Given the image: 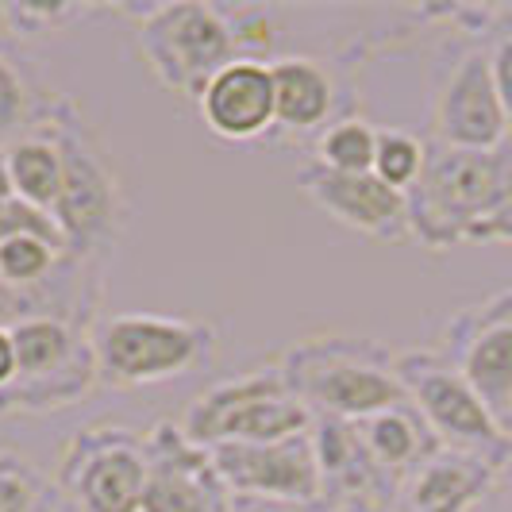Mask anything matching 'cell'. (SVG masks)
Returning a JSON list of instances; mask_svg holds the SVG:
<instances>
[{
	"instance_id": "cell-1",
	"label": "cell",
	"mask_w": 512,
	"mask_h": 512,
	"mask_svg": "<svg viewBox=\"0 0 512 512\" xmlns=\"http://www.w3.org/2000/svg\"><path fill=\"white\" fill-rule=\"evenodd\" d=\"M289 393L312 416L359 424L409 401L397 378V351L359 335H312L278 359Z\"/></svg>"
},
{
	"instance_id": "cell-2",
	"label": "cell",
	"mask_w": 512,
	"mask_h": 512,
	"mask_svg": "<svg viewBox=\"0 0 512 512\" xmlns=\"http://www.w3.org/2000/svg\"><path fill=\"white\" fill-rule=\"evenodd\" d=\"M35 124L51 135L62 154V197L51 216L66 239V255L70 262L108 255L124 228V189L97 147V135L70 101H51L43 112H35Z\"/></svg>"
},
{
	"instance_id": "cell-3",
	"label": "cell",
	"mask_w": 512,
	"mask_h": 512,
	"mask_svg": "<svg viewBox=\"0 0 512 512\" xmlns=\"http://www.w3.org/2000/svg\"><path fill=\"white\" fill-rule=\"evenodd\" d=\"M412 239L428 251H451L489 212L512 201V139L501 151H451L428 143L424 170L409 193Z\"/></svg>"
},
{
	"instance_id": "cell-4",
	"label": "cell",
	"mask_w": 512,
	"mask_h": 512,
	"mask_svg": "<svg viewBox=\"0 0 512 512\" xmlns=\"http://www.w3.org/2000/svg\"><path fill=\"white\" fill-rule=\"evenodd\" d=\"M16 347V378L0 389V416H47L81 405L97 385L93 335L70 316H24L8 324Z\"/></svg>"
},
{
	"instance_id": "cell-5",
	"label": "cell",
	"mask_w": 512,
	"mask_h": 512,
	"mask_svg": "<svg viewBox=\"0 0 512 512\" xmlns=\"http://www.w3.org/2000/svg\"><path fill=\"white\" fill-rule=\"evenodd\" d=\"M135 20V39L143 62L166 93L201 101L208 81L239 58L231 24L220 4L174 0V4H139L124 8Z\"/></svg>"
},
{
	"instance_id": "cell-6",
	"label": "cell",
	"mask_w": 512,
	"mask_h": 512,
	"mask_svg": "<svg viewBox=\"0 0 512 512\" xmlns=\"http://www.w3.org/2000/svg\"><path fill=\"white\" fill-rule=\"evenodd\" d=\"M93 351L104 389H143L174 382L216 351V328L158 312H116L93 328Z\"/></svg>"
},
{
	"instance_id": "cell-7",
	"label": "cell",
	"mask_w": 512,
	"mask_h": 512,
	"mask_svg": "<svg viewBox=\"0 0 512 512\" xmlns=\"http://www.w3.org/2000/svg\"><path fill=\"white\" fill-rule=\"evenodd\" d=\"M397 378L409 393V405L424 416L443 451L486 459L501 474L512 466V432L482 405V397L443 359L439 347L397 351Z\"/></svg>"
},
{
	"instance_id": "cell-8",
	"label": "cell",
	"mask_w": 512,
	"mask_h": 512,
	"mask_svg": "<svg viewBox=\"0 0 512 512\" xmlns=\"http://www.w3.org/2000/svg\"><path fill=\"white\" fill-rule=\"evenodd\" d=\"M147 478V436L120 424H93L77 432L58 462V493L77 512H143Z\"/></svg>"
},
{
	"instance_id": "cell-9",
	"label": "cell",
	"mask_w": 512,
	"mask_h": 512,
	"mask_svg": "<svg viewBox=\"0 0 512 512\" xmlns=\"http://www.w3.org/2000/svg\"><path fill=\"white\" fill-rule=\"evenodd\" d=\"M208 455L231 501L316 509L324 497L312 432L282 443H220Z\"/></svg>"
},
{
	"instance_id": "cell-10",
	"label": "cell",
	"mask_w": 512,
	"mask_h": 512,
	"mask_svg": "<svg viewBox=\"0 0 512 512\" xmlns=\"http://www.w3.org/2000/svg\"><path fill=\"white\" fill-rule=\"evenodd\" d=\"M443 359L459 370L505 428L512 424V289L459 308L439 343Z\"/></svg>"
},
{
	"instance_id": "cell-11",
	"label": "cell",
	"mask_w": 512,
	"mask_h": 512,
	"mask_svg": "<svg viewBox=\"0 0 512 512\" xmlns=\"http://www.w3.org/2000/svg\"><path fill=\"white\" fill-rule=\"evenodd\" d=\"M512 139L509 116L501 108L489 47L462 51L443 77L432 104V143L451 151H501Z\"/></svg>"
},
{
	"instance_id": "cell-12",
	"label": "cell",
	"mask_w": 512,
	"mask_h": 512,
	"mask_svg": "<svg viewBox=\"0 0 512 512\" xmlns=\"http://www.w3.org/2000/svg\"><path fill=\"white\" fill-rule=\"evenodd\" d=\"M297 189L328 220L359 235L382 239V243L412 239L409 197L401 189H389L378 174H335L312 158L297 170Z\"/></svg>"
},
{
	"instance_id": "cell-13",
	"label": "cell",
	"mask_w": 512,
	"mask_h": 512,
	"mask_svg": "<svg viewBox=\"0 0 512 512\" xmlns=\"http://www.w3.org/2000/svg\"><path fill=\"white\" fill-rule=\"evenodd\" d=\"M151 478L143 493V512H231V497L216 478L205 447L181 432V424L162 420L147 436Z\"/></svg>"
},
{
	"instance_id": "cell-14",
	"label": "cell",
	"mask_w": 512,
	"mask_h": 512,
	"mask_svg": "<svg viewBox=\"0 0 512 512\" xmlns=\"http://www.w3.org/2000/svg\"><path fill=\"white\" fill-rule=\"evenodd\" d=\"M201 120L212 135L247 143L274 128V74L270 62L235 58L201 93Z\"/></svg>"
},
{
	"instance_id": "cell-15",
	"label": "cell",
	"mask_w": 512,
	"mask_h": 512,
	"mask_svg": "<svg viewBox=\"0 0 512 512\" xmlns=\"http://www.w3.org/2000/svg\"><path fill=\"white\" fill-rule=\"evenodd\" d=\"M501 470L486 459L462 455V451H439L412 470L397 489V512H470L489 489L497 486Z\"/></svg>"
},
{
	"instance_id": "cell-16",
	"label": "cell",
	"mask_w": 512,
	"mask_h": 512,
	"mask_svg": "<svg viewBox=\"0 0 512 512\" xmlns=\"http://www.w3.org/2000/svg\"><path fill=\"white\" fill-rule=\"evenodd\" d=\"M270 74H274V128L289 135H320L324 128H332L339 85L320 58L282 54L270 62Z\"/></svg>"
},
{
	"instance_id": "cell-17",
	"label": "cell",
	"mask_w": 512,
	"mask_h": 512,
	"mask_svg": "<svg viewBox=\"0 0 512 512\" xmlns=\"http://www.w3.org/2000/svg\"><path fill=\"white\" fill-rule=\"evenodd\" d=\"M278 389H289L278 362L239 370V374H231L224 382H212L208 389H201L193 397V405H189L185 420H181V432L193 439L197 447H205V451L208 447H220V443H228L235 420L251 409L255 401L278 393Z\"/></svg>"
},
{
	"instance_id": "cell-18",
	"label": "cell",
	"mask_w": 512,
	"mask_h": 512,
	"mask_svg": "<svg viewBox=\"0 0 512 512\" xmlns=\"http://www.w3.org/2000/svg\"><path fill=\"white\" fill-rule=\"evenodd\" d=\"M366 455L374 459V466L382 470L393 486L401 489V482L409 478L412 470H420L424 462L439 455V439L432 436V428L424 424V416L412 409L409 401L397 409H385L378 416H366L355 424Z\"/></svg>"
},
{
	"instance_id": "cell-19",
	"label": "cell",
	"mask_w": 512,
	"mask_h": 512,
	"mask_svg": "<svg viewBox=\"0 0 512 512\" xmlns=\"http://www.w3.org/2000/svg\"><path fill=\"white\" fill-rule=\"evenodd\" d=\"M4 162H8V178L20 201L39 212H54L62 197V154L51 135L31 120V131L4 147Z\"/></svg>"
},
{
	"instance_id": "cell-20",
	"label": "cell",
	"mask_w": 512,
	"mask_h": 512,
	"mask_svg": "<svg viewBox=\"0 0 512 512\" xmlns=\"http://www.w3.org/2000/svg\"><path fill=\"white\" fill-rule=\"evenodd\" d=\"M70 262L62 247L39 235H12L0 243V285L12 293H35L43 282L58 278V266Z\"/></svg>"
},
{
	"instance_id": "cell-21",
	"label": "cell",
	"mask_w": 512,
	"mask_h": 512,
	"mask_svg": "<svg viewBox=\"0 0 512 512\" xmlns=\"http://www.w3.org/2000/svg\"><path fill=\"white\" fill-rule=\"evenodd\" d=\"M378 128L359 116H343L316 135V162L335 174H374Z\"/></svg>"
},
{
	"instance_id": "cell-22",
	"label": "cell",
	"mask_w": 512,
	"mask_h": 512,
	"mask_svg": "<svg viewBox=\"0 0 512 512\" xmlns=\"http://www.w3.org/2000/svg\"><path fill=\"white\" fill-rule=\"evenodd\" d=\"M428 158V143L416 139L405 128H378V147H374V174L389 185L409 193Z\"/></svg>"
},
{
	"instance_id": "cell-23",
	"label": "cell",
	"mask_w": 512,
	"mask_h": 512,
	"mask_svg": "<svg viewBox=\"0 0 512 512\" xmlns=\"http://www.w3.org/2000/svg\"><path fill=\"white\" fill-rule=\"evenodd\" d=\"M51 486L35 466H27L24 455L0 451V512H35Z\"/></svg>"
},
{
	"instance_id": "cell-24",
	"label": "cell",
	"mask_w": 512,
	"mask_h": 512,
	"mask_svg": "<svg viewBox=\"0 0 512 512\" xmlns=\"http://www.w3.org/2000/svg\"><path fill=\"white\" fill-rule=\"evenodd\" d=\"M35 120V101H31V85L16 70L12 58L0 54V147H8L12 139H20Z\"/></svg>"
},
{
	"instance_id": "cell-25",
	"label": "cell",
	"mask_w": 512,
	"mask_h": 512,
	"mask_svg": "<svg viewBox=\"0 0 512 512\" xmlns=\"http://www.w3.org/2000/svg\"><path fill=\"white\" fill-rule=\"evenodd\" d=\"M489 66H493V85H497V97L512 128V31H501L489 43Z\"/></svg>"
},
{
	"instance_id": "cell-26",
	"label": "cell",
	"mask_w": 512,
	"mask_h": 512,
	"mask_svg": "<svg viewBox=\"0 0 512 512\" xmlns=\"http://www.w3.org/2000/svg\"><path fill=\"white\" fill-rule=\"evenodd\" d=\"M466 243H505V247H512V201H505L497 212H489L486 220H478L466 231Z\"/></svg>"
},
{
	"instance_id": "cell-27",
	"label": "cell",
	"mask_w": 512,
	"mask_h": 512,
	"mask_svg": "<svg viewBox=\"0 0 512 512\" xmlns=\"http://www.w3.org/2000/svg\"><path fill=\"white\" fill-rule=\"evenodd\" d=\"M16 378V347H12V332L0 324V389H8Z\"/></svg>"
},
{
	"instance_id": "cell-28",
	"label": "cell",
	"mask_w": 512,
	"mask_h": 512,
	"mask_svg": "<svg viewBox=\"0 0 512 512\" xmlns=\"http://www.w3.org/2000/svg\"><path fill=\"white\" fill-rule=\"evenodd\" d=\"M316 512H397L389 501H332V505H320Z\"/></svg>"
},
{
	"instance_id": "cell-29",
	"label": "cell",
	"mask_w": 512,
	"mask_h": 512,
	"mask_svg": "<svg viewBox=\"0 0 512 512\" xmlns=\"http://www.w3.org/2000/svg\"><path fill=\"white\" fill-rule=\"evenodd\" d=\"M35 512H77V509L62 497V493H58V486H51V493L43 497V505H39Z\"/></svg>"
},
{
	"instance_id": "cell-30",
	"label": "cell",
	"mask_w": 512,
	"mask_h": 512,
	"mask_svg": "<svg viewBox=\"0 0 512 512\" xmlns=\"http://www.w3.org/2000/svg\"><path fill=\"white\" fill-rule=\"evenodd\" d=\"M16 201V189H12V178H8V162H4V147H0V208Z\"/></svg>"
},
{
	"instance_id": "cell-31",
	"label": "cell",
	"mask_w": 512,
	"mask_h": 512,
	"mask_svg": "<svg viewBox=\"0 0 512 512\" xmlns=\"http://www.w3.org/2000/svg\"><path fill=\"white\" fill-rule=\"evenodd\" d=\"M231 512H297L285 505H255V501H231Z\"/></svg>"
}]
</instances>
